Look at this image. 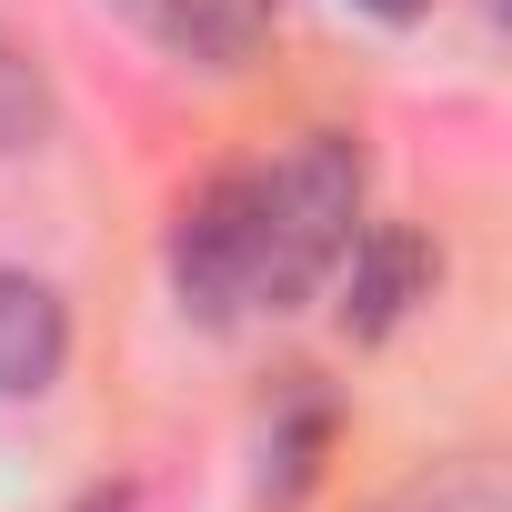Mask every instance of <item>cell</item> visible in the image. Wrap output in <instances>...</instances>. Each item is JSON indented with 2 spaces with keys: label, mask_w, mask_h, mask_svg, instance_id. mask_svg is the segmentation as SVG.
Wrapping results in <instances>:
<instances>
[{
  "label": "cell",
  "mask_w": 512,
  "mask_h": 512,
  "mask_svg": "<svg viewBox=\"0 0 512 512\" xmlns=\"http://www.w3.org/2000/svg\"><path fill=\"white\" fill-rule=\"evenodd\" d=\"M81 512H131V492H91V502H81Z\"/></svg>",
  "instance_id": "cell-10"
},
{
  "label": "cell",
  "mask_w": 512,
  "mask_h": 512,
  "mask_svg": "<svg viewBox=\"0 0 512 512\" xmlns=\"http://www.w3.org/2000/svg\"><path fill=\"white\" fill-rule=\"evenodd\" d=\"M322 452H332V392H322L312 372H292V392H282V412H272V432H262V502L292 512V502L312 492Z\"/></svg>",
  "instance_id": "cell-6"
},
{
  "label": "cell",
  "mask_w": 512,
  "mask_h": 512,
  "mask_svg": "<svg viewBox=\"0 0 512 512\" xmlns=\"http://www.w3.org/2000/svg\"><path fill=\"white\" fill-rule=\"evenodd\" d=\"M121 11L171 51V61H201V71H241L251 51L272 41L282 0H121Z\"/></svg>",
  "instance_id": "cell-5"
},
{
  "label": "cell",
  "mask_w": 512,
  "mask_h": 512,
  "mask_svg": "<svg viewBox=\"0 0 512 512\" xmlns=\"http://www.w3.org/2000/svg\"><path fill=\"white\" fill-rule=\"evenodd\" d=\"M251 181H262V312H292L362 231V151L342 131H302Z\"/></svg>",
  "instance_id": "cell-1"
},
{
  "label": "cell",
  "mask_w": 512,
  "mask_h": 512,
  "mask_svg": "<svg viewBox=\"0 0 512 512\" xmlns=\"http://www.w3.org/2000/svg\"><path fill=\"white\" fill-rule=\"evenodd\" d=\"M71 362V312L41 272L0 262V402H41Z\"/></svg>",
  "instance_id": "cell-4"
},
{
  "label": "cell",
  "mask_w": 512,
  "mask_h": 512,
  "mask_svg": "<svg viewBox=\"0 0 512 512\" xmlns=\"http://www.w3.org/2000/svg\"><path fill=\"white\" fill-rule=\"evenodd\" d=\"M352 11H372V21H422L432 0H352Z\"/></svg>",
  "instance_id": "cell-9"
},
{
  "label": "cell",
  "mask_w": 512,
  "mask_h": 512,
  "mask_svg": "<svg viewBox=\"0 0 512 512\" xmlns=\"http://www.w3.org/2000/svg\"><path fill=\"white\" fill-rule=\"evenodd\" d=\"M442 282V251L412 221H362L342 241V332L352 342H392L412 322V302H432Z\"/></svg>",
  "instance_id": "cell-3"
},
{
  "label": "cell",
  "mask_w": 512,
  "mask_h": 512,
  "mask_svg": "<svg viewBox=\"0 0 512 512\" xmlns=\"http://www.w3.org/2000/svg\"><path fill=\"white\" fill-rule=\"evenodd\" d=\"M392 512H512V492H502L492 462H442V472H422Z\"/></svg>",
  "instance_id": "cell-8"
},
{
  "label": "cell",
  "mask_w": 512,
  "mask_h": 512,
  "mask_svg": "<svg viewBox=\"0 0 512 512\" xmlns=\"http://www.w3.org/2000/svg\"><path fill=\"white\" fill-rule=\"evenodd\" d=\"M171 292L201 322L262 312V181L251 171H221V181H201L181 201V221H171Z\"/></svg>",
  "instance_id": "cell-2"
},
{
  "label": "cell",
  "mask_w": 512,
  "mask_h": 512,
  "mask_svg": "<svg viewBox=\"0 0 512 512\" xmlns=\"http://www.w3.org/2000/svg\"><path fill=\"white\" fill-rule=\"evenodd\" d=\"M51 121H61L51 71L31 61V41H11V31H0V161L41 151V141H51Z\"/></svg>",
  "instance_id": "cell-7"
}]
</instances>
